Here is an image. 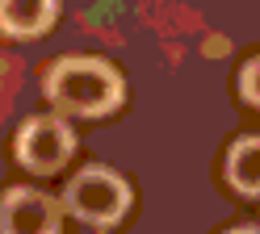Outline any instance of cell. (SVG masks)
I'll return each instance as SVG.
<instances>
[{
	"mask_svg": "<svg viewBox=\"0 0 260 234\" xmlns=\"http://www.w3.org/2000/svg\"><path fill=\"white\" fill-rule=\"evenodd\" d=\"M51 105L72 117H105L122 105V75L101 59H59L46 75Z\"/></svg>",
	"mask_w": 260,
	"mask_h": 234,
	"instance_id": "1",
	"label": "cell"
},
{
	"mask_svg": "<svg viewBox=\"0 0 260 234\" xmlns=\"http://www.w3.org/2000/svg\"><path fill=\"white\" fill-rule=\"evenodd\" d=\"M63 205H68L72 217H80L88 226H113L130 209V184L109 167H84L68 184Z\"/></svg>",
	"mask_w": 260,
	"mask_h": 234,
	"instance_id": "2",
	"label": "cell"
},
{
	"mask_svg": "<svg viewBox=\"0 0 260 234\" xmlns=\"http://www.w3.org/2000/svg\"><path fill=\"white\" fill-rule=\"evenodd\" d=\"M72 146H76V138H72L68 122H59V117H34L17 134V159L38 176L59 172L72 159Z\"/></svg>",
	"mask_w": 260,
	"mask_h": 234,
	"instance_id": "3",
	"label": "cell"
},
{
	"mask_svg": "<svg viewBox=\"0 0 260 234\" xmlns=\"http://www.w3.org/2000/svg\"><path fill=\"white\" fill-rule=\"evenodd\" d=\"M0 234H59V201L38 188H9L0 197Z\"/></svg>",
	"mask_w": 260,
	"mask_h": 234,
	"instance_id": "4",
	"label": "cell"
},
{
	"mask_svg": "<svg viewBox=\"0 0 260 234\" xmlns=\"http://www.w3.org/2000/svg\"><path fill=\"white\" fill-rule=\"evenodd\" d=\"M59 13V0H0V29L13 38H38L51 29Z\"/></svg>",
	"mask_w": 260,
	"mask_h": 234,
	"instance_id": "5",
	"label": "cell"
},
{
	"mask_svg": "<svg viewBox=\"0 0 260 234\" xmlns=\"http://www.w3.org/2000/svg\"><path fill=\"white\" fill-rule=\"evenodd\" d=\"M226 180L235 184V192L243 197H260V134L231 142V155H226Z\"/></svg>",
	"mask_w": 260,
	"mask_h": 234,
	"instance_id": "6",
	"label": "cell"
},
{
	"mask_svg": "<svg viewBox=\"0 0 260 234\" xmlns=\"http://www.w3.org/2000/svg\"><path fill=\"white\" fill-rule=\"evenodd\" d=\"M239 96L248 100V105H256V109H260V55H256V59L239 71Z\"/></svg>",
	"mask_w": 260,
	"mask_h": 234,
	"instance_id": "7",
	"label": "cell"
},
{
	"mask_svg": "<svg viewBox=\"0 0 260 234\" xmlns=\"http://www.w3.org/2000/svg\"><path fill=\"white\" fill-rule=\"evenodd\" d=\"M226 234H260V226H235V230H226Z\"/></svg>",
	"mask_w": 260,
	"mask_h": 234,
	"instance_id": "8",
	"label": "cell"
}]
</instances>
